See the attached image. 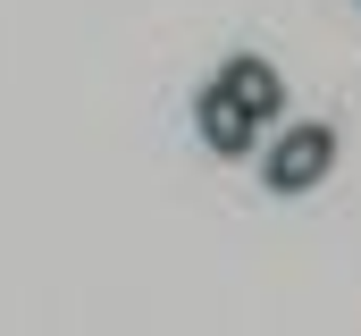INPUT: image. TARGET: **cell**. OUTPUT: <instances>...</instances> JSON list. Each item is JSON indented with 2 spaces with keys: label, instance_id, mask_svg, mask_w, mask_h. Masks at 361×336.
Listing matches in <instances>:
<instances>
[{
  "label": "cell",
  "instance_id": "obj_3",
  "mask_svg": "<svg viewBox=\"0 0 361 336\" xmlns=\"http://www.w3.org/2000/svg\"><path fill=\"white\" fill-rule=\"evenodd\" d=\"M219 84H227V92H235V101H244L252 118H269V109H286V76H277V68L261 59V51H235V59L219 68Z\"/></svg>",
  "mask_w": 361,
  "mask_h": 336
},
{
  "label": "cell",
  "instance_id": "obj_2",
  "mask_svg": "<svg viewBox=\"0 0 361 336\" xmlns=\"http://www.w3.org/2000/svg\"><path fill=\"white\" fill-rule=\"evenodd\" d=\"M193 126H202V143L219 152V160H244L252 143H261V118L227 92V84H202V101H193Z\"/></svg>",
  "mask_w": 361,
  "mask_h": 336
},
{
  "label": "cell",
  "instance_id": "obj_1",
  "mask_svg": "<svg viewBox=\"0 0 361 336\" xmlns=\"http://www.w3.org/2000/svg\"><path fill=\"white\" fill-rule=\"evenodd\" d=\"M319 176H336V126H286L269 143V193H311Z\"/></svg>",
  "mask_w": 361,
  "mask_h": 336
}]
</instances>
